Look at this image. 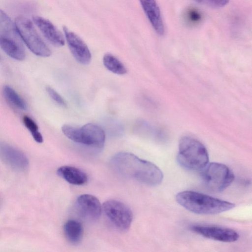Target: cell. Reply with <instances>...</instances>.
Returning a JSON list of instances; mask_svg holds the SVG:
<instances>
[{"mask_svg":"<svg viewBox=\"0 0 252 252\" xmlns=\"http://www.w3.org/2000/svg\"><path fill=\"white\" fill-rule=\"evenodd\" d=\"M110 162L114 170L121 176L147 186H158L163 179L162 171L156 164L129 152L115 154Z\"/></svg>","mask_w":252,"mask_h":252,"instance_id":"1","label":"cell"},{"mask_svg":"<svg viewBox=\"0 0 252 252\" xmlns=\"http://www.w3.org/2000/svg\"><path fill=\"white\" fill-rule=\"evenodd\" d=\"M176 200L187 210L202 215L217 214L235 207L233 203L191 190L179 192L176 195Z\"/></svg>","mask_w":252,"mask_h":252,"instance_id":"2","label":"cell"},{"mask_svg":"<svg viewBox=\"0 0 252 252\" xmlns=\"http://www.w3.org/2000/svg\"><path fill=\"white\" fill-rule=\"evenodd\" d=\"M177 159L182 167L190 171H200L208 163L209 155L201 142L194 138L185 136L179 141Z\"/></svg>","mask_w":252,"mask_h":252,"instance_id":"3","label":"cell"},{"mask_svg":"<svg viewBox=\"0 0 252 252\" xmlns=\"http://www.w3.org/2000/svg\"><path fill=\"white\" fill-rule=\"evenodd\" d=\"M201 171L203 183L208 189L214 192L223 191L234 179L232 171L222 163H208Z\"/></svg>","mask_w":252,"mask_h":252,"instance_id":"4","label":"cell"},{"mask_svg":"<svg viewBox=\"0 0 252 252\" xmlns=\"http://www.w3.org/2000/svg\"><path fill=\"white\" fill-rule=\"evenodd\" d=\"M15 25L21 38L33 54L42 57L51 55L50 49L38 35L30 20L18 16L15 19Z\"/></svg>","mask_w":252,"mask_h":252,"instance_id":"5","label":"cell"},{"mask_svg":"<svg viewBox=\"0 0 252 252\" xmlns=\"http://www.w3.org/2000/svg\"><path fill=\"white\" fill-rule=\"evenodd\" d=\"M102 209L117 229L124 231L130 227L133 218L132 212L123 202L114 199L109 200L103 203Z\"/></svg>","mask_w":252,"mask_h":252,"instance_id":"6","label":"cell"},{"mask_svg":"<svg viewBox=\"0 0 252 252\" xmlns=\"http://www.w3.org/2000/svg\"><path fill=\"white\" fill-rule=\"evenodd\" d=\"M190 229L204 237L220 242H233L239 238V235L234 230L221 226L195 225L192 226Z\"/></svg>","mask_w":252,"mask_h":252,"instance_id":"7","label":"cell"},{"mask_svg":"<svg viewBox=\"0 0 252 252\" xmlns=\"http://www.w3.org/2000/svg\"><path fill=\"white\" fill-rule=\"evenodd\" d=\"M63 31L69 49L75 59L82 64H89L91 61L92 55L86 43L65 26L63 27Z\"/></svg>","mask_w":252,"mask_h":252,"instance_id":"8","label":"cell"},{"mask_svg":"<svg viewBox=\"0 0 252 252\" xmlns=\"http://www.w3.org/2000/svg\"><path fill=\"white\" fill-rule=\"evenodd\" d=\"M76 207L83 218L91 221L98 220L102 210L99 200L95 196L88 194H82L77 197Z\"/></svg>","mask_w":252,"mask_h":252,"instance_id":"9","label":"cell"},{"mask_svg":"<svg viewBox=\"0 0 252 252\" xmlns=\"http://www.w3.org/2000/svg\"><path fill=\"white\" fill-rule=\"evenodd\" d=\"M0 158L16 171H24L29 165L28 159L23 153L3 142H0Z\"/></svg>","mask_w":252,"mask_h":252,"instance_id":"10","label":"cell"},{"mask_svg":"<svg viewBox=\"0 0 252 252\" xmlns=\"http://www.w3.org/2000/svg\"><path fill=\"white\" fill-rule=\"evenodd\" d=\"M105 139L104 130L97 125L88 123L80 127L78 143L101 148Z\"/></svg>","mask_w":252,"mask_h":252,"instance_id":"11","label":"cell"},{"mask_svg":"<svg viewBox=\"0 0 252 252\" xmlns=\"http://www.w3.org/2000/svg\"><path fill=\"white\" fill-rule=\"evenodd\" d=\"M32 20L44 36L52 45L56 47H62L64 45L63 34L50 21L38 16H32Z\"/></svg>","mask_w":252,"mask_h":252,"instance_id":"12","label":"cell"},{"mask_svg":"<svg viewBox=\"0 0 252 252\" xmlns=\"http://www.w3.org/2000/svg\"><path fill=\"white\" fill-rule=\"evenodd\" d=\"M147 18L156 33L163 35L165 29L159 7L156 0H139Z\"/></svg>","mask_w":252,"mask_h":252,"instance_id":"13","label":"cell"},{"mask_svg":"<svg viewBox=\"0 0 252 252\" xmlns=\"http://www.w3.org/2000/svg\"><path fill=\"white\" fill-rule=\"evenodd\" d=\"M58 175L66 182L74 185H82L88 181L87 174L82 170L71 166H63L59 168Z\"/></svg>","mask_w":252,"mask_h":252,"instance_id":"14","label":"cell"},{"mask_svg":"<svg viewBox=\"0 0 252 252\" xmlns=\"http://www.w3.org/2000/svg\"><path fill=\"white\" fill-rule=\"evenodd\" d=\"M0 47L7 55L15 60L23 61L25 58L26 54L21 41L0 38Z\"/></svg>","mask_w":252,"mask_h":252,"instance_id":"15","label":"cell"},{"mask_svg":"<svg viewBox=\"0 0 252 252\" xmlns=\"http://www.w3.org/2000/svg\"><path fill=\"white\" fill-rule=\"evenodd\" d=\"M0 38L12 39L21 41L15 24L9 16L0 9Z\"/></svg>","mask_w":252,"mask_h":252,"instance_id":"16","label":"cell"},{"mask_svg":"<svg viewBox=\"0 0 252 252\" xmlns=\"http://www.w3.org/2000/svg\"><path fill=\"white\" fill-rule=\"evenodd\" d=\"M63 231L65 238L71 244H77L82 239L83 228L81 222L78 220H67L64 224Z\"/></svg>","mask_w":252,"mask_h":252,"instance_id":"17","label":"cell"},{"mask_svg":"<svg viewBox=\"0 0 252 252\" xmlns=\"http://www.w3.org/2000/svg\"><path fill=\"white\" fill-rule=\"evenodd\" d=\"M103 63L105 67L114 73L123 75L127 72L126 68L123 63L111 54H106L104 56Z\"/></svg>","mask_w":252,"mask_h":252,"instance_id":"18","label":"cell"},{"mask_svg":"<svg viewBox=\"0 0 252 252\" xmlns=\"http://www.w3.org/2000/svg\"><path fill=\"white\" fill-rule=\"evenodd\" d=\"M183 16L185 23L190 27L199 25L203 18L201 11L194 7H189L186 8Z\"/></svg>","mask_w":252,"mask_h":252,"instance_id":"19","label":"cell"},{"mask_svg":"<svg viewBox=\"0 0 252 252\" xmlns=\"http://www.w3.org/2000/svg\"><path fill=\"white\" fill-rule=\"evenodd\" d=\"M3 94L6 99L17 108L26 110L27 105L18 94L9 86H5L3 89Z\"/></svg>","mask_w":252,"mask_h":252,"instance_id":"20","label":"cell"},{"mask_svg":"<svg viewBox=\"0 0 252 252\" xmlns=\"http://www.w3.org/2000/svg\"><path fill=\"white\" fill-rule=\"evenodd\" d=\"M23 122L25 126L31 133L33 139L38 143L43 142V137L38 131V127L35 122L28 116H24Z\"/></svg>","mask_w":252,"mask_h":252,"instance_id":"21","label":"cell"},{"mask_svg":"<svg viewBox=\"0 0 252 252\" xmlns=\"http://www.w3.org/2000/svg\"><path fill=\"white\" fill-rule=\"evenodd\" d=\"M46 90L49 96L56 102L63 107H66L67 106V104L64 99L55 90L49 86H47Z\"/></svg>","mask_w":252,"mask_h":252,"instance_id":"22","label":"cell"},{"mask_svg":"<svg viewBox=\"0 0 252 252\" xmlns=\"http://www.w3.org/2000/svg\"><path fill=\"white\" fill-rule=\"evenodd\" d=\"M199 3L213 8H220L225 6L229 0H195Z\"/></svg>","mask_w":252,"mask_h":252,"instance_id":"23","label":"cell"},{"mask_svg":"<svg viewBox=\"0 0 252 252\" xmlns=\"http://www.w3.org/2000/svg\"></svg>","mask_w":252,"mask_h":252,"instance_id":"24","label":"cell"}]
</instances>
